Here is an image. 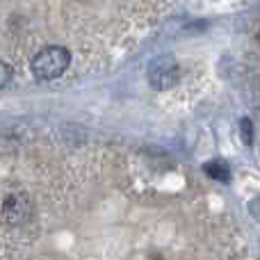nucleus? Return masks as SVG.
I'll use <instances>...</instances> for the list:
<instances>
[{"label":"nucleus","mask_w":260,"mask_h":260,"mask_svg":"<svg viewBox=\"0 0 260 260\" xmlns=\"http://www.w3.org/2000/svg\"><path fill=\"white\" fill-rule=\"evenodd\" d=\"M69 62H71V55H69L67 48H62V46H48L39 55H35V59H32V73L39 80H53V78L62 76L67 71Z\"/></svg>","instance_id":"f257e3e1"},{"label":"nucleus","mask_w":260,"mask_h":260,"mask_svg":"<svg viewBox=\"0 0 260 260\" xmlns=\"http://www.w3.org/2000/svg\"><path fill=\"white\" fill-rule=\"evenodd\" d=\"M178 80V62L174 55H160L148 64V82L153 89L167 91Z\"/></svg>","instance_id":"f03ea898"},{"label":"nucleus","mask_w":260,"mask_h":260,"mask_svg":"<svg viewBox=\"0 0 260 260\" xmlns=\"http://www.w3.org/2000/svg\"><path fill=\"white\" fill-rule=\"evenodd\" d=\"M206 174L210 176V178L219 180V183H229L231 178V169H229V162L224 160H212L206 165Z\"/></svg>","instance_id":"7ed1b4c3"},{"label":"nucleus","mask_w":260,"mask_h":260,"mask_svg":"<svg viewBox=\"0 0 260 260\" xmlns=\"http://www.w3.org/2000/svg\"><path fill=\"white\" fill-rule=\"evenodd\" d=\"M5 215L9 221H23L25 219V203L21 199H9L5 201Z\"/></svg>","instance_id":"20e7f679"},{"label":"nucleus","mask_w":260,"mask_h":260,"mask_svg":"<svg viewBox=\"0 0 260 260\" xmlns=\"http://www.w3.org/2000/svg\"><path fill=\"white\" fill-rule=\"evenodd\" d=\"M9 78H12V69H9L7 64L0 62V89H3V87L9 82Z\"/></svg>","instance_id":"39448f33"}]
</instances>
